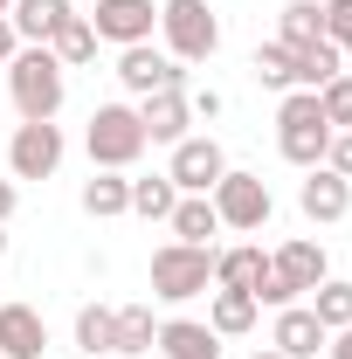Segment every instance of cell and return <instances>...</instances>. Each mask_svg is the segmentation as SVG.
I'll list each match as a JSON object with an SVG mask.
<instances>
[{
  "mask_svg": "<svg viewBox=\"0 0 352 359\" xmlns=\"http://www.w3.org/2000/svg\"><path fill=\"white\" fill-rule=\"evenodd\" d=\"M325 166L352 180V132H332V152H325Z\"/></svg>",
  "mask_w": 352,
  "mask_h": 359,
  "instance_id": "32",
  "label": "cell"
},
{
  "mask_svg": "<svg viewBox=\"0 0 352 359\" xmlns=\"http://www.w3.org/2000/svg\"><path fill=\"white\" fill-rule=\"evenodd\" d=\"M0 263H7V228H0Z\"/></svg>",
  "mask_w": 352,
  "mask_h": 359,
  "instance_id": "38",
  "label": "cell"
},
{
  "mask_svg": "<svg viewBox=\"0 0 352 359\" xmlns=\"http://www.w3.org/2000/svg\"><path fill=\"white\" fill-rule=\"evenodd\" d=\"M76 201H83L90 222H118V215H132V180H125V173H97V166H90V180H83Z\"/></svg>",
  "mask_w": 352,
  "mask_h": 359,
  "instance_id": "20",
  "label": "cell"
},
{
  "mask_svg": "<svg viewBox=\"0 0 352 359\" xmlns=\"http://www.w3.org/2000/svg\"><path fill=\"white\" fill-rule=\"evenodd\" d=\"M215 215H221V228H242V235H256V228L276 215V201H269V187H263V173H242V166H228V173L215 180Z\"/></svg>",
  "mask_w": 352,
  "mask_h": 359,
  "instance_id": "7",
  "label": "cell"
},
{
  "mask_svg": "<svg viewBox=\"0 0 352 359\" xmlns=\"http://www.w3.org/2000/svg\"><path fill=\"white\" fill-rule=\"evenodd\" d=\"M325 42L352 55V0H325Z\"/></svg>",
  "mask_w": 352,
  "mask_h": 359,
  "instance_id": "31",
  "label": "cell"
},
{
  "mask_svg": "<svg viewBox=\"0 0 352 359\" xmlns=\"http://www.w3.org/2000/svg\"><path fill=\"white\" fill-rule=\"evenodd\" d=\"M318 111H325L332 132H352V76H332V83L318 90Z\"/></svg>",
  "mask_w": 352,
  "mask_h": 359,
  "instance_id": "30",
  "label": "cell"
},
{
  "mask_svg": "<svg viewBox=\"0 0 352 359\" xmlns=\"http://www.w3.org/2000/svg\"><path fill=\"white\" fill-rule=\"evenodd\" d=\"M7 7H14V0H0V14H7Z\"/></svg>",
  "mask_w": 352,
  "mask_h": 359,
  "instance_id": "39",
  "label": "cell"
},
{
  "mask_svg": "<svg viewBox=\"0 0 352 359\" xmlns=\"http://www.w3.org/2000/svg\"><path fill=\"white\" fill-rule=\"evenodd\" d=\"M152 339H159V318H152V304H118V353L138 359V353H152Z\"/></svg>",
  "mask_w": 352,
  "mask_h": 359,
  "instance_id": "27",
  "label": "cell"
},
{
  "mask_svg": "<svg viewBox=\"0 0 352 359\" xmlns=\"http://www.w3.org/2000/svg\"><path fill=\"white\" fill-rule=\"evenodd\" d=\"M159 35L173 62H208L221 48V14L208 0H159Z\"/></svg>",
  "mask_w": 352,
  "mask_h": 359,
  "instance_id": "5",
  "label": "cell"
},
{
  "mask_svg": "<svg viewBox=\"0 0 352 359\" xmlns=\"http://www.w3.org/2000/svg\"><path fill=\"white\" fill-rule=\"evenodd\" d=\"M14 208H21V194H14V180H0V228L14 222Z\"/></svg>",
  "mask_w": 352,
  "mask_h": 359,
  "instance_id": "35",
  "label": "cell"
},
{
  "mask_svg": "<svg viewBox=\"0 0 352 359\" xmlns=\"http://www.w3.org/2000/svg\"><path fill=\"white\" fill-rule=\"evenodd\" d=\"M269 276V256L256 242H235V249H215V290H249L256 297V283Z\"/></svg>",
  "mask_w": 352,
  "mask_h": 359,
  "instance_id": "19",
  "label": "cell"
},
{
  "mask_svg": "<svg viewBox=\"0 0 352 359\" xmlns=\"http://www.w3.org/2000/svg\"><path fill=\"white\" fill-rule=\"evenodd\" d=\"M276 42H283V48L325 42V0H283V14H276Z\"/></svg>",
  "mask_w": 352,
  "mask_h": 359,
  "instance_id": "22",
  "label": "cell"
},
{
  "mask_svg": "<svg viewBox=\"0 0 352 359\" xmlns=\"http://www.w3.org/2000/svg\"><path fill=\"white\" fill-rule=\"evenodd\" d=\"M14 48H21V35H14V21L0 14V62H14Z\"/></svg>",
  "mask_w": 352,
  "mask_h": 359,
  "instance_id": "36",
  "label": "cell"
},
{
  "mask_svg": "<svg viewBox=\"0 0 352 359\" xmlns=\"http://www.w3.org/2000/svg\"><path fill=\"white\" fill-rule=\"evenodd\" d=\"M221 173H228V152H221V138H208V132H187L173 145V159H166V180H173L180 194H215Z\"/></svg>",
  "mask_w": 352,
  "mask_h": 359,
  "instance_id": "8",
  "label": "cell"
},
{
  "mask_svg": "<svg viewBox=\"0 0 352 359\" xmlns=\"http://www.w3.org/2000/svg\"><path fill=\"white\" fill-rule=\"evenodd\" d=\"M325 339H332V332L318 325L311 304H283L276 325H269V346H276L283 359H318V353H325Z\"/></svg>",
  "mask_w": 352,
  "mask_h": 359,
  "instance_id": "13",
  "label": "cell"
},
{
  "mask_svg": "<svg viewBox=\"0 0 352 359\" xmlns=\"http://www.w3.org/2000/svg\"><path fill=\"white\" fill-rule=\"evenodd\" d=\"M7 97H14L21 118H55L62 97H69V69H62L48 48H14V62H7Z\"/></svg>",
  "mask_w": 352,
  "mask_h": 359,
  "instance_id": "2",
  "label": "cell"
},
{
  "mask_svg": "<svg viewBox=\"0 0 352 359\" xmlns=\"http://www.w3.org/2000/svg\"><path fill=\"white\" fill-rule=\"evenodd\" d=\"M83 21L97 28V42L132 48V42H152V28H159V7H152V0H97Z\"/></svg>",
  "mask_w": 352,
  "mask_h": 359,
  "instance_id": "10",
  "label": "cell"
},
{
  "mask_svg": "<svg viewBox=\"0 0 352 359\" xmlns=\"http://www.w3.org/2000/svg\"><path fill=\"white\" fill-rule=\"evenodd\" d=\"M269 269H276V283H283L290 297H311V290L332 276V256H325V242H311V235H290V242L269 256Z\"/></svg>",
  "mask_w": 352,
  "mask_h": 359,
  "instance_id": "11",
  "label": "cell"
},
{
  "mask_svg": "<svg viewBox=\"0 0 352 359\" xmlns=\"http://www.w3.org/2000/svg\"><path fill=\"white\" fill-rule=\"evenodd\" d=\"M76 353H118V311L111 304H83L76 311Z\"/></svg>",
  "mask_w": 352,
  "mask_h": 359,
  "instance_id": "25",
  "label": "cell"
},
{
  "mask_svg": "<svg viewBox=\"0 0 352 359\" xmlns=\"http://www.w3.org/2000/svg\"><path fill=\"white\" fill-rule=\"evenodd\" d=\"M311 311H318L325 332H346V325H352V283H346V276H325V283L311 290Z\"/></svg>",
  "mask_w": 352,
  "mask_h": 359,
  "instance_id": "28",
  "label": "cell"
},
{
  "mask_svg": "<svg viewBox=\"0 0 352 359\" xmlns=\"http://www.w3.org/2000/svg\"><path fill=\"white\" fill-rule=\"evenodd\" d=\"M256 311H263V304H256L249 290H215L208 332H215V339H249V332H256Z\"/></svg>",
  "mask_w": 352,
  "mask_h": 359,
  "instance_id": "21",
  "label": "cell"
},
{
  "mask_svg": "<svg viewBox=\"0 0 352 359\" xmlns=\"http://www.w3.org/2000/svg\"><path fill=\"white\" fill-rule=\"evenodd\" d=\"M152 353H166V359H221V339L208 332V318H166L159 339H152Z\"/></svg>",
  "mask_w": 352,
  "mask_h": 359,
  "instance_id": "17",
  "label": "cell"
},
{
  "mask_svg": "<svg viewBox=\"0 0 352 359\" xmlns=\"http://www.w3.org/2000/svg\"><path fill=\"white\" fill-rule=\"evenodd\" d=\"M187 111L194 118H221V90H187Z\"/></svg>",
  "mask_w": 352,
  "mask_h": 359,
  "instance_id": "33",
  "label": "cell"
},
{
  "mask_svg": "<svg viewBox=\"0 0 352 359\" xmlns=\"http://www.w3.org/2000/svg\"><path fill=\"white\" fill-rule=\"evenodd\" d=\"M69 14H76L69 0H14V7H7V21H14L21 48H48V42H55V28H62Z\"/></svg>",
  "mask_w": 352,
  "mask_h": 359,
  "instance_id": "16",
  "label": "cell"
},
{
  "mask_svg": "<svg viewBox=\"0 0 352 359\" xmlns=\"http://www.w3.org/2000/svg\"><path fill=\"white\" fill-rule=\"evenodd\" d=\"M208 283H215V249H194V242L152 249V297L159 304H194V297H208Z\"/></svg>",
  "mask_w": 352,
  "mask_h": 359,
  "instance_id": "4",
  "label": "cell"
},
{
  "mask_svg": "<svg viewBox=\"0 0 352 359\" xmlns=\"http://www.w3.org/2000/svg\"><path fill=\"white\" fill-rule=\"evenodd\" d=\"M48 55H55L62 69H83V62H97V28H90L83 14H69V21L55 28V42H48Z\"/></svg>",
  "mask_w": 352,
  "mask_h": 359,
  "instance_id": "24",
  "label": "cell"
},
{
  "mask_svg": "<svg viewBox=\"0 0 352 359\" xmlns=\"http://www.w3.org/2000/svg\"><path fill=\"white\" fill-rule=\"evenodd\" d=\"M325 359H352V325H346V332H332V339H325Z\"/></svg>",
  "mask_w": 352,
  "mask_h": 359,
  "instance_id": "34",
  "label": "cell"
},
{
  "mask_svg": "<svg viewBox=\"0 0 352 359\" xmlns=\"http://www.w3.org/2000/svg\"><path fill=\"white\" fill-rule=\"evenodd\" d=\"M138 125H145V145H180L194 111H187V90H159V97H138Z\"/></svg>",
  "mask_w": 352,
  "mask_h": 359,
  "instance_id": "15",
  "label": "cell"
},
{
  "mask_svg": "<svg viewBox=\"0 0 352 359\" xmlns=\"http://www.w3.org/2000/svg\"><path fill=\"white\" fill-rule=\"evenodd\" d=\"M249 359H283V353H276V346H256V353H249Z\"/></svg>",
  "mask_w": 352,
  "mask_h": 359,
  "instance_id": "37",
  "label": "cell"
},
{
  "mask_svg": "<svg viewBox=\"0 0 352 359\" xmlns=\"http://www.w3.org/2000/svg\"><path fill=\"white\" fill-rule=\"evenodd\" d=\"M62 125L55 118H21L14 125V138H7V173L14 180H55V166H62Z\"/></svg>",
  "mask_w": 352,
  "mask_h": 359,
  "instance_id": "6",
  "label": "cell"
},
{
  "mask_svg": "<svg viewBox=\"0 0 352 359\" xmlns=\"http://www.w3.org/2000/svg\"><path fill=\"white\" fill-rule=\"evenodd\" d=\"M276 152L290 159V166H325V152H332V125H325V111H318V90H283L276 97Z\"/></svg>",
  "mask_w": 352,
  "mask_h": 359,
  "instance_id": "1",
  "label": "cell"
},
{
  "mask_svg": "<svg viewBox=\"0 0 352 359\" xmlns=\"http://www.w3.org/2000/svg\"><path fill=\"white\" fill-rule=\"evenodd\" d=\"M118 83L132 90V97L187 90V62H173L166 48H152V42H132V48H118Z\"/></svg>",
  "mask_w": 352,
  "mask_h": 359,
  "instance_id": "9",
  "label": "cell"
},
{
  "mask_svg": "<svg viewBox=\"0 0 352 359\" xmlns=\"http://www.w3.org/2000/svg\"><path fill=\"white\" fill-rule=\"evenodd\" d=\"M48 353V318L35 304H0V359H42Z\"/></svg>",
  "mask_w": 352,
  "mask_h": 359,
  "instance_id": "14",
  "label": "cell"
},
{
  "mask_svg": "<svg viewBox=\"0 0 352 359\" xmlns=\"http://www.w3.org/2000/svg\"><path fill=\"white\" fill-rule=\"evenodd\" d=\"M249 76H256L263 90H276V97H283V90H297V55H290L283 42H256V55H249Z\"/></svg>",
  "mask_w": 352,
  "mask_h": 359,
  "instance_id": "23",
  "label": "cell"
},
{
  "mask_svg": "<svg viewBox=\"0 0 352 359\" xmlns=\"http://www.w3.org/2000/svg\"><path fill=\"white\" fill-rule=\"evenodd\" d=\"M297 208H304V222H346L352 215V180L332 173V166H311L304 187H297Z\"/></svg>",
  "mask_w": 352,
  "mask_h": 359,
  "instance_id": "12",
  "label": "cell"
},
{
  "mask_svg": "<svg viewBox=\"0 0 352 359\" xmlns=\"http://www.w3.org/2000/svg\"><path fill=\"white\" fill-rule=\"evenodd\" d=\"M166 228H173V242L215 249V235H221V215H215V201H208V194H180V201H173V215H166Z\"/></svg>",
  "mask_w": 352,
  "mask_h": 359,
  "instance_id": "18",
  "label": "cell"
},
{
  "mask_svg": "<svg viewBox=\"0 0 352 359\" xmlns=\"http://www.w3.org/2000/svg\"><path fill=\"white\" fill-rule=\"evenodd\" d=\"M297 55V90H325L332 76H346V55L332 42H311V48H290Z\"/></svg>",
  "mask_w": 352,
  "mask_h": 359,
  "instance_id": "26",
  "label": "cell"
},
{
  "mask_svg": "<svg viewBox=\"0 0 352 359\" xmlns=\"http://www.w3.org/2000/svg\"><path fill=\"white\" fill-rule=\"evenodd\" d=\"M173 201H180V187H173L166 173L132 180V215H145V222H166V215H173Z\"/></svg>",
  "mask_w": 352,
  "mask_h": 359,
  "instance_id": "29",
  "label": "cell"
},
{
  "mask_svg": "<svg viewBox=\"0 0 352 359\" xmlns=\"http://www.w3.org/2000/svg\"><path fill=\"white\" fill-rule=\"evenodd\" d=\"M83 152L97 173H132L138 152H145V125H138L132 104H97L83 125Z\"/></svg>",
  "mask_w": 352,
  "mask_h": 359,
  "instance_id": "3",
  "label": "cell"
}]
</instances>
